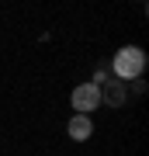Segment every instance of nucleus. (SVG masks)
I'll use <instances>...</instances> for the list:
<instances>
[{
	"instance_id": "nucleus-1",
	"label": "nucleus",
	"mask_w": 149,
	"mask_h": 156,
	"mask_svg": "<svg viewBox=\"0 0 149 156\" xmlns=\"http://www.w3.org/2000/svg\"><path fill=\"white\" fill-rule=\"evenodd\" d=\"M111 73H115V80H122V83L142 80V73H146V49H139V45H122V49L115 52V59H111Z\"/></svg>"
},
{
	"instance_id": "nucleus-2",
	"label": "nucleus",
	"mask_w": 149,
	"mask_h": 156,
	"mask_svg": "<svg viewBox=\"0 0 149 156\" xmlns=\"http://www.w3.org/2000/svg\"><path fill=\"white\" fill-rule=\"evenodd\" d=\"M69 104H73V115H90L101 108V87L94 83H76L69 94Z\"/></svg>"
},
{
	"instance_id": "nucleus-3",
	"label": "nucleus",
	"mask_w": 149,
	"mask_h": 156,
	"mask_svg": "<svg viewBox=\"0 0 149 156\" xmlns=\"http://www.w3.org/2000/svg\"><path fill=\"white\" fill-rule=\"evenodd\" d=\"M125 101H128V83H122V80H104V87H101V104L125 108Z\"/></svg>"
},
{
	"instance_id": "nucleus-4",
	"label": "nucleus",
	"mask_w": 149,
	"mask_h": 156,
	"mask_svg": "<svg viewBox=\"0 0 149 156\" xmlns=\"http://www.w3.org/2000/svg\"><path fill=\"white\" fill-rule=\"evenodd\" d=\"M66 135L73 142H87L90 135H94V118H90V115H73L66 122Z\"/></svg>"
}]
</instances>
